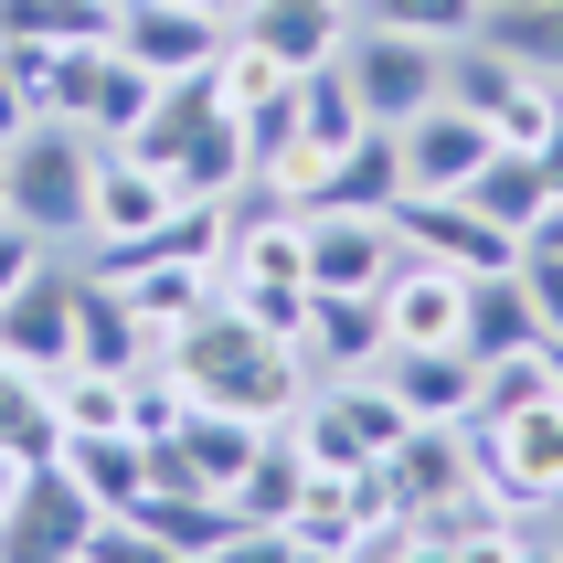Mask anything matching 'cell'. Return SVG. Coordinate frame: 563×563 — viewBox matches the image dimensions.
<instances>
[{
  "mask_svg": "<svg viewBox=\"0 0 563 563\" xmlns=\"http://www.w3.org/2000/svg\"><path fill=\"white\" fill-rule=\"evenodd\" d=\"M159 362L191 383V405H234V415H266V426H277V415L319 383V373H309V351L287 341V330H255V319L234 309L223 287H213V309L191 319V330L159 351Z\"/></svg>",
  "mask_w": 563,
  "mask_h": 563,
  "instance_id": "cell-1",
  "label": "cell"
},
{
  "mask_svg": "<svg viewBox=\"0 0 563 563\" xmlns=\"http://www.w3.org/2000/svg\"><path fill=\"white\" fill-rule=\"evenodd\" d=\"M96 159H107V139H86L75 118H32L22 139L0 150L11 213H22L54 255H75V245H86V213H96Z\"/></svg>",
  "mask_w": 563,
  "mask_h": 563,
  "instance_id": "cell-2",
  "label": "cell"
},
{
  "mask_svg": "<svg viewBox=\"0 0 563 563\" xmlns=\"http://www.w3.org/2000/svg\"><path fill=\"white\" fill-rule=\"evenodd\" d=\"M277 426L309 446V468L351 478V468H373V457H394V437H405L415 415L394 405V383H383V373H319Z\"/></svg>",
  "mask_w": 563,
  "mask_h": 563,
  "instance_id": "cell-3",
  "label": "cell"
},
{
  "mask_svg": "<svg viewBox=\"0 0 563 563\" xmlns=\"http://www.w3.org/2000/svg\"><path fill=\"white\" fill-rule=\"evenodd\" d=\"M341 75H351V96H362V118H373V128H405V118H426V107L446 96V43L394 32V22H351Z\"/></svg>",
  "mask_w": 563,
  "mask_h": 563,
  "instance_id": "cell-4",
  "label": "cell"
},
{
  "mask_svg": "<svg viewBox=\"0 0 563 563\" xmlns=\"http://www.w3.org/2000/svg\"><path fill=\"white\" fill-rule=\"evenodd\" d=\"M118 521L150 542V563H234V553H255V542H266L234 500H213V489H181V478H150V489L118 510Z\"/></svg>",
  "mask_w": 563,
  "mask_h": 563,
  "instance_id": "cell-5",
  "label": "cell"
},
{
  "mask_svg": "<svg viewBox=\"0 0 563 563\" xmlns=\"http://www.w3.org/2000/svg\"><path fill=\"white\" fill-rule=\"evenodd\" d=\"M468 457L510 510H532L563 489V394H532L510 415H468Z\"/></svg>",
  "mask_w": 563,
  "mask_h": 563,
  "instance_id": "cell-6",
  "label": "cell"
},
{
  "mask_svg": "<svg viewBox=\"0 0 563 563\" xmlns=\"http://www.w3.org/2000/svg\"><path fill=\"white\" fill-rule=\"evenodd\" d=\"M96 521L107 510L86 500V478L64 468H22V489H11V510H0V563H86Z\"/></svg>",
  "mask_w": 563,
  "mask_h": 563,
  "instance_id": "cell-7",
  "label": "cell"
},
{
  "mask_svg": "<svg viewBox=\"0 0 563 563\" xmlns=\"http://www.w3.org/2000/svg\"><path fill=\"white\" fill-rule=\"evenodd\" d=\"M75 287H86V266H75V255H43V266L0 298V362H11V373L54 383L64 362H75Z\"/></svg>",
  "mask_w": 563,
  "mask_h": 563,
  "instance_id": "cell-8",
  "label": "cell"
},
{
  "mask_svg": "<svg viewBox=\"0 0 563 563\" xmlns=\"http://www.w3.org/2000/svg\"><path fill=\"white\" fill-rule=\"evenodd\" d=\"M394 234H405V255H437V266H457V277H489V266L521 255V234L489 223L468 191H405V202H394Z\"/></svg>",
  "mask_w": 563,
  "mask_h": 563,
  "instance_id": "cell-9",
  "label": "cell"
},
{
  "mask_svg": "<svg viewBox=\"0 0 563 563\" xmlns=\"http://www.w3.org/2000/svg\"><path fill=\"white\" fill-rule=\"evenodd\" d=\"M394 213H362V202H309V287H351V298H383L394 277Z\"/></svg>",
  "mask_w": 563,
  "mask_h": 563,
  "instance_id": "cell-10",
  "label": "cell"
},
{
  "mask_svg": "<svg viewBox=\"0 0 563 563\" xmlns=\"http://www.w3.org/2000/svg\"><path fill=\"white\" fill-rule=\"evenodd\" d=\"M383 341L394 351L468 341V277L437 266V255H394V277H383Z\"/></svg>",
  "mask_w": 563,
  "mask_h": 563,
  "instance_id": "cell-11",
  "label": "cell"
},
{
  "mask_svg": "<svg viewBox=\"0 0 563 563\" xmlns=\"http://www.w3.org/2000/svg\"><path fill=\"white\" fill-rule=\"evenodd\" d=\"M255 437H266V415H234V405H191L181 437H159V478H181V489H213V500H234V478H245Z\"/></svg>",
  "mask_w": 563,
  "mask_h": 563,
  "instance_id": "cell-12",
  "label": "cell"
},
{
  "mask_svg": "<svg viewBox=\"0 0 563 563\" xmlns=\"http://www.w3.org/2000/svg\"><path fill=\"white\" fill-rule=\"evenodd\" d=\"M170 213H181V191H170V170H159V159H139V150H107V159H96L86 245H150Z\"/></svg>",
  "mask_w": 563,
  "mask_h": 563,
  "instance_id": "cell-13",
  "label": "cell"
},
{
  "mask_svg": "<svg viewBox=\"0 0 563 563\" xmlns=\"http://www.w3.org/2000/svg\"><path fill=\"white\" fill-rule=\"evenodd\" d=\"M405 563H510V500L489 489V478H468L457 500L415 510V532H405Z\"/></svg>",
  "mask_w": 563,
  "mask_h": 563,
  "instance_id": "cell-14",
  "label": "cell"
},
{
  "mask_svg": "<svg viewBox=\"0 0 563 563\" xmlns=\"http://www.w3.org/2000/svg\"><path fill=\"white\" fill-rule=\"evenodd\" d=\"M489 150H500V128L478 118V107H457V96H437L426 118H405V170H415V191H468L478 170H489Z\"/></svg>",
  "mask_w": 563,
  "mask_h": 563,
  "instance_id": "cell-15",
  "label": "cell"
},
{
  "mask_svg": "<svg viewBox=\"0 0 563 563\" xmlns=\"http://www.w3.org/2000/svg\"><path fill=\"white\" fill-rule=\"evenodd\" d=\"M223 32L213 11H181V0H118V54H139L150 75H202V64L223 54Z\"/></svg>",
  "mask_w": 563,
  "mask_h": 563,
  "instance_id": "cell-16",
  "label": "cell"
},
{
  "mask_svg": "<svg viewBox=\"0 0 563 563\" xmlns=\"http://www.w3.org/2000/svg\"><path fill=\"white\" fill-rule=\"evenodd\" d=\"M298 351L309 373H383V298H351V287H309V319H298Z\"/></svg>",
  "mask_w": 563,
  "mask_h": 563,
  "instance_id": "cell-17",
  "label": "cell"
},
{
  "mask_svg": "<svg viewBox=\"0 0 563 563\" xmlns=\"http://www.w3.org/2000/svg\"><path fill=\"white\" fill-rule=\"evenodd\" d=\"M383 383L415 426H457L478 405V351L468 341H437V351H383Z\"/></svg>",
  "mask_w": 563,
  "mask_h": 563,
  "instance_id": "cell-18",
  "label": "cell"
},
{
  "mask_svg": "<svg viewBox=\"0 0 563 563\" xmlns=\"http://www.w3.org/2000/svg\"><path fill=\"white\" fill-rule=\"evenodd\" d=\"M234 22H245L266 54H287V75H309V64H341V43H351V0H245Z\"/></svg>",
  "mask_w": 563,
  "mask_h": 563,
  "instance_id": "cell-19",
  "label": "cell"
},
{
  "mask_svg": "<svg viewBox=\"0 0 563 563\" xmlns=\"http://www.w3.org/2000/svg\"><path fill=\"white\" fill-rule=\"evenodd\" d=\"M383 468H394L405 510H437V500H457V489L478 478V457H468V415H457V426H405Z\"/></svg>",
  "mask_w": 563,
  "mask_h": 563,
  "instance_id": "cell-20",
  "label": "cell"
},
{
  "mask_svg": "<svg viewBox=\"0 0 563 563\" xmlns=\"http://www.w3.org/2000/svg\"><path fill=\"white\" fill-rule=\"evenodd\" d=\"M170 191H181V202H234V191H245V118H234L223 96L191 118L181 150H170Z\"/></svg>",
  "mask_w": 563,
  "mask_h": 563,
  "instance_id": "cell-21",
  "label": "cell"
},
{
  "mask_svg": "<svg viewBox=\"0 0 563 563\" xmlns=\"http://www.w3.org/2000/svg\"><path fill=\"white\" fill-rule=\"evenodd\" d=\"M309 478H319V468H309V446L287 437V426H266V437H255V457H245V478H234V510H245L255 532H277L287 510L309 500Z\"/></svg>",
  "mask_w": 563,
  "mask_h": 563,
  "instance_id": "cell-22",
  "label": "cell"
},
{
  "mask_svg": "<svg viewBox=\"0 0 563 563\" xmlns=\"http://www.w3.org/2000/svg\"><path fill=\"white\" fill-rule=\"evenodd\" d=\"M415 191V170H405V128H362L341 159H330V191L319 202H362V213H394Z\"/></svg>",
  "mask_w": 563,
  "mask_h": 563,
  "instance_id": "cell-23",
  "label": "cell"
},
{
  "mask_svg": "<svg viewBox=\"0 0 563 563\" xmlns=\"http://www.w3.org/2000/svg\"><path fill=\"white\" fill-rule=\"evenodd\" d=\"M64 468L86 478V500H96V510H128V500L159 478V457H150V437L107 426V437H64Z\"/></svg>",
  "mask_w": 563,
  "mask_h": 563,
  "instance_id": "cell-24",
  "label": "cell"
},
{
  "mask_svg": "<svg viewBox=\"0 0 563 563\" xmlns=\"http://www.w3.org/2000/svg\"><path fill=\"white\" fill-rule=\"evenodd\" d=\"M0 43H118V0H0Z\"/></svg>",
  "mask_w": 563,
  "mask_h": 563,
  "instance_id": "cell-25",
  "label": "cell"
},
{
  "mask_svg": "<svg viewBox=\"0 0 563 563\" xmlns=\"http://www.w3.org/2000/svg\"><path fill=\"white\" fill-rule=\"evenodd\" d=\"M542 341V319L532 298H521V277L510 266H489V277H468V351L489 362V351H532Z\"/></svg>",
  "mask_w": 563,
  "mask_h": 563,
  "instance_id": "cell-26",
  "label": "cell"
},
{
  "mask_svg": "<svg viewBox=\"0 0 563 563\" xmlns=\"http://www.w3.org/2000/svg\"><path fill=\"white\" fill-rule=\"evenodd\" d=\"M287 86H298V75H287V54H266V43H255L245 22L223 32V54H213V96L234 107V118H255V107H277Z\"/></svg>",
  "mask_w": 563,
  "mask_h": 563,
  "instance_id": "cell-27",
  "label": "cell"
},
{
  "mask_svg": "<svg viewBox=\"0 0 563 563\" xmlns=\"http://www.w3.org/2000/svg\"><path fill=\"white\" fill-rule=\"evenodd\" d=\"M43 394H54L64 437H107V426H128V373H107V362H64Z\"/></svg>",
  "mask_w": 563,
  "mask_h": 563,
  "instance_id": "cell-28",
  "label": "cell"
},
{
  "mask_svg": "<svg viewBox=\"0 0 563 563\" xmlns=\"http://www.w3.org/2000/svg\"><path fill=\"white\" fill-rule=\"evenodd\" d=\"M468 202H478L489 223H510V234H532L542 202H553V181H542V159H532V150H489V170L468 181Z\"/></svg>",
  "mask_w": 563,
  "mask_h": 563,
  "instance_id": "cell-29",
  "label": "cell"
},
{
  "mask_svg": "<svg viewBox=\"0 0 563 563\" xmlns=\"http://www.w3.org/2000/svg\"><path fill=\"white\" fill-rule=\"evenodd\" d=\"M521 75H532V64L510 54L500 32H468V43H446V96H457V107H478V118H500V96L521 86Z\"/></svg>",
  "mask_w": 563,
  "mask_h": 563,
  "instance_id": "cell-30",
  "label": "cell"
},
{
  "mask_svg": "<svg viewBox=\"0 0 563 563\" xmlns=\"http://www.w3.org/2000/svg\"><path fill=\"white\" fill-rule=\"evenodd\" d=\"M362 128H373V118H362V96H351V75H341V64H309V75H298V139L341 159L351 139H362Z\"/></svg>",
  "mask_w": 563,
  "mask_h": 563,
  "instance_id": "cell-31",
  "label": "cell"
},
{
  "mask_svg": "<svg viewBox=\"0 0 563 563\" xmlns=\"http://www.w3.org/2000/svg\"><path fill=\"white\" fill-rule=\"evenodd\" d=\"M351 22H394V32H426V43H468L489 22V0H351Z\"/></svg>",
  "mask_w": 563,
  "mask_h": 563,
  "instance_id": "cell-32",
  "label": "cell"
},
{
  "mask_svg": "<svg viewBox=\"0 0 563 563\" xmlns=\"http://www.w3.org/2000/svg\"><path fill=\"white\" fill-rule=\"evenodd\" d=\"M245 191H277V202H298V213H309L319 191H330V150L287 139V150H266V159H255V181H245Z\"/></svg>",
  "mask_w": 563,
  "mask_h": 563,
  "instance_id": "cell-33",
  "label": "cell"
},
{
  "mask_svg": "<svg viewBox=\"0 0 563 563\" xmlns=\"http://www.w3.org/2000/svg\"><path fill=\"white\" fill-rule=\"evenodd\" d=\"M510 277H521V298H532L542 341H563V245H521V255H510Z\"/></svg>",
  "mask_w": 563,
  "mask_h": 563,
  "instance_id": "cell-34",
  "label": "cell"
},
{
  "mask_svg": "<svg viewBox=\"0 0 563 563\" xmlns=\"http://www.w3.org/2000/svg\"><path fill=\"white\" fill-rule=\"evenodd\" d=\"M43 255H54V245H43V234H32L22 213H0V298H11V287H22L32 266H43Z\"/></svg>",
  "mask_w": 563,
  "mask_h": 563,
  "instance_id": "cell-35",
  "label": "cell"
},
{
  "mask_svg": "<svg viewBox=\"0 0 563 563\" xmlns=\"http://www.w3.org/2000/svg\"><path fill=\"white\" fill-rule=\"evenodd\" d=\"M521 245H563V191H553V202H542V223H532V234H521Z\"/></svg>",
  "mask_w": 563,
  "mask_h": 563,
  "instance_id": "cell-36",
  "label": "cell"
},
{
  "mask_svg": "<svg viewBox=\"0 0 563 563\" xmlns=\"http://www.w3.org/2000/svg\"><path fill=\"white\" fill-rule=\"evenodd\" d=\"M11 489H22V457H11V446H0V510H11Z\"/></svg>",
  "mask_w": 563,
  "mask_h": 563,
  "instance_id": "cell-37",
  "label": "cell"
},
{
  "mask_svg": "<svg viewBox=\"0 0 563 563\" xmlns=\"http://www.w3.org/2000/svg\"><path fill=\"white\" fill-rule=\"evenodd\" d=\"M181 11H213V22H234V11H245V0H181Z\"/></svg>",
  "mask_w": 563,
  "mask_h": 563,
  "instance_id": "cell-38",
  "label": "cell"
},
{
  "mask_svg": "<svg viewBox=\"0 0 563 563\" xmlns=\"http://www.w3.org/2000/svg\"><path fill=\"white\" fill-rule=\"evenodd\" d=\"M542 373H553V394H563V341H542Z\"/></svg>",
  "mask_w": 563,
  "mask_h": 563,
  "instance_id": "cell-39",
  "label": "cell"
},
{
  "mask_svg": "<svg viewBox=\"0 0 563 563\" xmlns=\"http://www.w3.org/2000/svg\"><path fill=\"white\" fill-rule=\"evenodd\" d=\"M542 510H553V532H563V489H553V500H542Z\"/></svg>",
  "mask_w": 563,
  "mask_h": 563,
  "instance_id": "cell-40",
  "label": "cell"
},
{
  "mask_svg": "<svg viewBox=\"0 0 563 563\" xmlns=\"http://www.w3.org/2000/svg\"><path fill=\"white\" fill-rule=\"evenodd\" d=\"M489 11H532V0H489Z\"/></svg>",
  "mask_w": 563,
  "mask_h": 563,
  "instance_id": "cell-41",
  "label": "cell"
},
{
  "mask_svg": "<svg viewBox=\"0 0 563 563\" xmlns=\"http://www.w3.org/2000/svg\"><path fill=\"white\" fill-rule=\"evenodd\" d=\"M0 213H11V181H0Z\"/></svg>",
  "mask_w": 563,
  "mask_h": 563,
  "instance_id": "cell-42",
  "label": "cell"
}]
</instances>
